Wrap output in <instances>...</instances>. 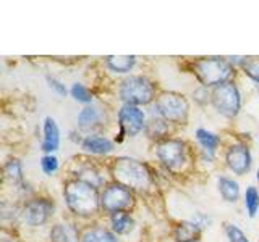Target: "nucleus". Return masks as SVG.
Wrapping results in <instances>:
<instances>
[{
  "label": "nucleus",
  "instance_id": "obj_23",
  "mask_svg": "<svg viewBox=\"0 0 259 242\" xmlns=\"http://www.w3.org/2000/svg\"><path fill=\"white\" fill-rule=\"evenodd\" d=\"M4 176L8 183H12L15 186H21L23 183V166L21 161L18 158H12L8 160L5 166H4Z\"/></svg>",
  "mask_w": 259,
  "mask_h": 242
},
{
  "label": "nucleus",
  "instance_id": "obj_1",
  "mask_svg": "<svg viewBox=\"0 0 259 242\" xmlns=\"http://www.w3.org/2000/svg\"><path fill=\"white\" fill-rule=\"evenodd\" d=\"M63 199L70 212L79 218L94 216L101 208L99 189L79 179H71L65 183Z\"/></svg>",
  "mask_w": 259,
  "mask_h": 242
},
{
  "label": "nucleus",
  "instance_id": "obj_31",
  "mask_svg": "<svg viewBox=\"0 0 259 242\" xmlns=\"http://www.w3.org/2000/svg\"><path fill=\"white\" fill-rule=\"evenodd\" d=\"M193 97H194V102H198L199 105H206L209 100H210V92L207 91V87L201 86L199 89L193 92Z\"/></svg>",
  "mask_w": 259,
  "mask_h": 242
},
{
  "label": "nucleus",
  "instance_id": "obj_25",
  "mask_svg": "<svg viewBox=\"0 0 259 242\" xmlns=\"http://www.w3.org/2000/svg\"><path fill=\"white\" fill-rule=\"evenodd\" d=\"M245 208L251 218H254L259 210V192L253 186H249L245 192Z\"/></svg>",
  "mask_w": 259,
  "mask_h": 242
},
{
  "label": "nucleus",
  "instance_id": "obj_19",
  "mask_svg": "<svg viewBox=\"0 0 259 242\" xmlns=\"http://www.w3.org/2000/svg\"><path fill=\"white\" fill-rule=\"evenodd\" d=\"M146 134H148L151 139H160V141H164L165 139V136L168 133V123L164 119V118H160L157 113H156V116H151L149 121L146 123Z\"/></svg>",
  "mask_w": 259,
  "mask_h": 242
},
{
  "label": "nucleus",
  "instance_id": "obj_22",
  "mask_svg": "<svg viewBox=\"0 0 259 242\" xmlns=\"http://www.w3.org/2000/svg\"><path fill=\"white\" fill-rule=\"evenodd\" d=\"M194 136H196V141L199 142L202 150L210 152V153H214L215 149L219 147V144H221V137L212 131H207V129L199 128V129H196Z\"/></svg>",
  "mask_w": 259,
  "mask_h": 242
},
{
  "label": "nucleus",
  "instance_id": "obj_30",
  "mask_svg": "<svg viewBox=\"0 0 259 242\" xmlns=\"http://www.w3.org/2000/svg\"><path fill=\"white\" fill-rule=\"evenodd\" d=\"M47 83H49V87H51L57 95H60V97L67 95L68 91H67V87H65V84L62 83L60 79H57L54 76H47Z\"/></svg>",
  "mask_w": 259,
  "mask_h": 242
},
{
  "label": "nucleus",
  "instance_id": "obj_28",
  "mask_svg": "<svg viewBox=\"0 0 259 242\" xmlns=\"http://www.w3.org/2000/svg\"><path fill=\"white\" fill-rule=\"evenodd\" d=\"M225 234L229 242H249L248 237L245 236V232L233 223H225Z\"/></svg>",
  "mask_w": 259,
  "mask_h": 242
},
{
  "label": "nucleus",
  "instance_id": "obj_4",
  "mask_svg": "<svg viewBox=\"0 0 259 242\" xmlns=\"http://www.w3.org/2000/svg\"><path fill=\"white\" fill-rule=\"evenodd\" d=\"M120 99L123 100V105H148L156 97V84L146 76H128L121 81L118 89Z\"/></svg>",
  "mask_w": 259,
  "mask_h": 242
},
{
  "label": "nucleus",
  "instance_id": "obj_21",
  "mask_svg": "<svg viewBox=\"0 0 259 242\" xmlns=\"http://www.w3.org/2000/svg\"><path fill=\"white\" fill-rule=\"evenodd\" d=\"M79 242H118L115 234L104 228H89L81 234Z\"/></svg>",
  "mask_w": 259,
  "mask_h": 242
},
{
  "label": "nucleus",
  "instance_id": "obj_5",
  "mask_svg": "<svg viewBox=\"0 0 259 242\" xmlns=\"http://www.w3.org/2000/svg\"><path fill=\"white\" fill-rule=\"evenodd\" d=\"M156 113L167 123L183 125L190 113L188 100L178 92H162L156 99Z\"/></svg>",
  "mask_w": 259,
  "mask_h": 242
},
{
  "label": "nucleus",
  "instance_id": "obj_10",
  "mask_svg": "<svg viewBox=\"0 0 259 242\" xmlns=\"http://www.w3.org/2000/svg\"><path fill=\"white\" fill-rule=\"evenodd\" d=\"M146 116L144 111L135 105H123L118 110V126L120 136L135 137L140 134L143 129H146Z\"/></svg>",
  "mask_w": 259,
  "mask_h": 242
},
{
  "label": "nucleus",
  "instance_id": "obj_12",
  "mask_svg": "<svg viewBox=\"0 0 259 242\" xmlns=\"http://www.w3.org/2000/svg\"><path fill=\"white\" fill-rule=\"evenodd\" d=\"M76 123L81 131L91 133L97 131L105 125V113L101 107L97 105H86V107L78 113L76 116Z\"/></svg>",
  "mask_w": 259,
  "mask_h": 242
},
{
  "label": "nucleus",
  "instance_id": "obj_17",
  "mask_svg": "<svg viewBox=\"0 0 259 242\" xmlns=\"http://www.w3.org/2000/svg\"><path fill=\"white\" fill-rule=\"evenodd\" d=\"M110 226L113 234L123 236V234H128L135 229V220L128 212H118L110 215Z\"/></svg>",
  "mask_w": 259,
  "mask_h": 242
},
{
  "label": "nucleus",
  "instance_id": "obj_26",
  "mask_svg": "<svg viewBox=\"0 0 259 242\" xmlns=\"http://www.w3.org/2000/svg\"><path fill=\"white\" fill-rule=\"evenodd\" d=\"M70 94H71L73 99H75L76 102H79V103H86V105L93 103V92L81 83L73 84L71 89H70Z\"/></svg>",
  "mask_w": 259,
  "mask_h": 242
},
{
  "label": "nucleus",
  "instance_id": "obj_20",
  "mask_svg": "<svg viewBox=\"0 0 259 242\" xmlns=\"http://www.w3.org/2000/svg\"><path fill=\"white\" fill-rule=\"evenodd\" d=\"M78 239V232L71 224H54L51 229V242H75Z\"/></svg>",
  "mask_w": 259,
  "mask_h": 242
},
{
  "label": "nucleus",
  "instance_id": "obj_8",
  "mask_svg": "<svg viewBox=\"0 0 259 242\" xmlns=\"http://www.w3.org/2000/svg\"><path fill=\"white\" fill-rule=\"evenodd\" d=\"M159 161L170 171L180 169L186 161V144L180 139H164L156 145Z\"/></svg>",
  "mask_w": 259,
  "mask_h": 242
},
{
  "label": "nucleus",
  "instance_id": "obj_11",
  "mask_svg": "<svg viewBox=\"0 0 259 242\" xmlns=\"http://www.w3.org/2000/svg\"><path fill=\"white\" fill-rule=\"evenodd\" d=\"M227 166L235 174H246L251 168V153L245 144H232L225 153Z\"/></svg>",
  "mask_w": 259,
  "mask_h": 242
},
{
  "label": "nucleus",
  "instance_id": "obj_18",
  "mask_svg": "<svg viewBox=\"0 0 259 242\" xmlns=\"http://www.w3.org/2000/svg\"><path fill=\"white\" fill-rule=\"evenodd\" d=\"M107 68L113 73H130L136 65L135 55H110L105 58Z\"/></svg>",
  "mask_w": 259,
  "mask_h": 242
},
{
  "label": "nucleus",
  "instance_id": "obj_6",
  "mask_svg": "<svg viewBox=\"0 0 259 242\" xmlns=\"http://www.w3.org/2000/svg\"><path fill=\"white\" fill-rule=\"evenodd\" d=\"M210 103L214 108L227 118H235L241 108V94L238 87L232 81L215 86L210 92Z\"/></svg>",
  "mask_w": 259,
  "mask_h": 242
},
{
  "label": "nucleus",
  "instance_id": "obj_15",
  "mask_svg": "<svg viewBox=\"0 0 259 242\" xmlns=\"http://www.w3.org/2000/svg\"><path fill=\"white\" fill-rule=\"evenodd\" d=\"M201 229L191 220L180 221L174 229V237L177 242H196Z\"/></svg>",
  "mask_w": 259,
  "mask_h": 242
},
{
  "label": "nucleus",
  "instance_id": "obj_24",
  "mask_svg": "<svg viewBox=\"0 0 259 242\" xmlns=\"http://www.w3.org/2000/svg\"><path fill=\"white\" fill-rule=\"evenodd\" d=\"M76 179L91 184L97 189H99L101 186L104 184V179H102V176L99 174V171H97L94 166H89V165L88 166H79L76 169Z\"/></svg>",
  "mask_w": 259,
  "mask_h": 242
},
{
  "label": "nucleus",
  "instance_id": "obj_7",
  "mask_svg": "<svg viewBox=\"0 0 259 242\" xmlns=\"http://www.w3.org/2000/svg\"><path fill=\"white\" fill-rule=\"evenodd\" d=\"M133 191L118 183H110L101 192V208L110 215L118 212H126L133 205Z\"/></svg>",
  "mask_w": 259,
  "mask_h": 242
},
{
  "label": "nucleus",
  "instance_id": "obj_27",
  "mask_svg": "<svg viewBox=\"0 0 259 242\" xmlns=\"http://www.w3.org/2000/svg\"><path fill=\"white\" fill-rule=\"evenodd\" d=\"M241 68L259 87V60L257 58H245L241 63Z\"/></svg>",
  "mask_w": 259,
  "mask_h": 242
},
{
  "label": "nucleus",
  "instance_id": "obj_29",
  "mask_svg": "<svg viewBox=\"0 0 259 242\" xmlns=\"http://www.w3.org/2000/svg\"><path fill=\"white\" fill-rule=\"evenodd\" d=\"M40 168L47 176H52L59 169V158L55 155H44L40 158Z\"/></svg>",
  "mask_w": 259,
  "mask_h": 242
},
{
  "label": "nucleus",
  "instance_id": "obj_9",
  "mask_svg": "<svg viewBox=\"0 0 259 242\" xmlns=\"http://www.w3.org/2000/svg\"><path fill=\"white\" fill-rule=\"evenodd\" d=\"M54 210L55 204L51 199H29L23 205L20 216L23 223H26L28 226H42L54 215Z\"/></svg>",
  "mask_w": 259,
  "mask_h": 242
},
{
  "label": "nucleus",
  "instance_id": "obj_13",
  "mask_svg": "<svg viewBox=\"0 0 259 242\" xmlns=\"http://www.w3.org/2000/svg\"><path fill=\"white\" fill-rule=\"evenodd\" d=\"M42 144H40V149H42L47 155H52V152H55L60 145V129L57 121L51 116H47L44 119V126H42Z\"/></svg>",
  "mask_w": 259,
  "mask_h": 242
},
{
  "label": "nucleus",
  "instance_id": "obj_16",
  "mask_svg": "<svg viewBox=\"0 0 259 242\" xmlns=\"http://www.w3.org/2000/svg\"><path fill=\"white\" fill-rule=\"evenodd\" d=\"M217 189H219V194H221V197L225 202H229V204H235L240 197V186L237 181L230 179V177H225V176L219 177Z\"/></svg>",
  "mask_w": 259,
  "mask_h": 242
},
{
  "label": "nucleus",
  "instance_id": "obj_3",
  "mask_svg": "<svg viewBox=\"0 0 259 242\" xmlns=\"http://www.w3.org/2000/svg\"><path fill=\"white\" fill-rule=\"evenodd\" d=\"M193 73L204 87H215L232 78L233 65L221 56H207L193 62Z\"/></svg>",
  "mask_w": 259,
  "mask_h": 242
},
{
  "label": "nucleus",
  "instance_id": "obj_34",
  "mask_svg": "<svg viewBox=\"0 0 259 242\" xmlns=\"http://www.w3.org/2000/svg\"><path fill=\"white\" fill-rule=\"evenodd\" d=\"M256 177H257V181H259V168H257V174H256Z\"/></svg>",
  "mask_w": 259,
  "mask_h": 242
},
{
  "label": "nucleus",
  "instance_id": "obj_14",
  "mask_svg": "<svg viewBox=\"0 0 259 242\" xmlns=\"http://www.w3.org/2000/svg\"><path fill=\"white\" fill-rule=\"evenodd\" d=\"M81 149L93 155H107L113 150V142L101 134H88L83 137Z\"/></svg>",
  "mask_w": 259,
  "mask_h": 242
},
{
  "label": "nucleus",
  "instance_id": "obj_33",
  "mask_svg": "<svg viewBox=\"0 0 259 242\" xmlns=\"http://www.w3.org/2000/svg\"><path fill=\"white\" fill-rule=\"evenodd\" d=\"M2 242H13V240H10V239H4Z\"/></svg>",
  "mask_w": 259,
  "mask_h": 242
},
{
  "label": "nucleus",
  "instance_id": "obj_2",
  "mask_svg": "<svg viewBox=\"0 0 259 242\" xmlns=\"http://www.w3.org/2000/svg\"><path fill=\"white\" fill-rule=\"evenodd\" d=\"M110 171L115 183L125 186L130 191H148L152 184V176L149 168L143 161L130 158V157H118L113 160Z\"/></svg>",
  "mask_w": 259,
  "mask_h": 242
},
{
  "label": "nucleus",
  "instance_id": "obj_32",
  "mask_svg": "<svg viewBox=\"0 0 259 242\" xmlns=\"http://www.w3.org/2000/svg\"><path fill=\"white\" fill-rule=\"evenodd\" d=\"M191 221L202 231V229H206L207 226L210 224V216H207L206 213H196L191 218Z\"/></svg>",
  "mask_w": 259,
  "mask_h": 242
}]
</instances>
